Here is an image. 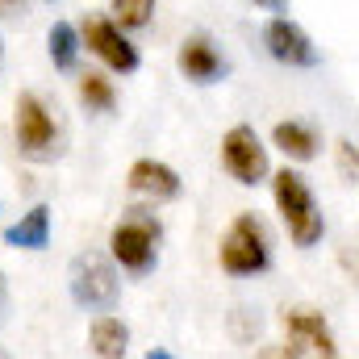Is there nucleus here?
<instances>
[{
  "instance_id": "17",
  "label": "nucleus",
  "mask_w": 359,
  "mask_h": 359,
  "mask_svg": "<svg viewBox=\"0 0 359 359\" xmlns=\"http://www.w3.org/2000/svg\"><path fill=\"white\" fill-rule=\"evenodd\" d=\"M109 13L113 21L130 34V29H147L151 17H155V0H109Z\"/></svg>"
},
{
  "instance_id": "23",
  "label": "nucleus",
  "mask_w": 359,
  "mask_h": 359,
  "mask_svg": "<svg viewBox=\"0 0 359 359\" xmlns=\"http://www.w3.org/2000/svg\"><path fill=\"white\" fill-rule=\"evenodd\" d=\"M25 0H0V13H8V8H21Z\"/></svg>"
},
{
  "instance_id": "25",
  "label": "nucleus",
  "mask_w": 359,
  "mask_h": 359,
  "mask_svg": "<svg viewBox=\"0 0 359 359\" xmlns=\"http://www.w3.org/2000/svg\"><path fill=\"white\" fill-rule=\"evenodd\" d=\"M0 359H8V351H0Z\"/></svg>"
},
{
  "instance_id": "9",
  "label": "nucleus",
  "mask_w": 359,
  "mask_h": 359,
  "mask_svg": "<svg viewBox=\"0 0 359 359\" xmlns=\"http://www.w3.org/2000/svg\"><path fill=\"white\" fill-rule=\"evenodd\" d=\"M264 46H268L271 59L284 63V67H301V72H309V67L322 63L313 38H309L292 17H271L268 25H264Z\"/></svg>"
},
{
  "instance_id": "5",
  "label": "nucleus",
  "mask_w": 359,
  "mask_h": 359,
  "mask_svg": "<svg viewBox=\"0 0 359 359\" xmlns=\"http://www.w3.org/2000/svg\"><path fill=\"white\" fill-rule=\"evenodd\" d=\"M67 288H72V301L80 309H92V313H109L121 297V280H117V264L100 251H84L72 259V271H67Z\"/></svg>"
},
{
  "instance_id": "7",
  "label": "nucleus",
  "mask_w": 359,
  "mask_h": 359,
  "mask_svg": "<svg viewBox=\"0 0 359 359\" xmlns=\"http://www.w3.org/2000/svg\"><path fill=\"white\" fill-rule=\"evenodd\" d=\"M80 42H84V50L96 55L109 72H117V76H134L138 72V46L130 42V34L113 21V17H84V25H80Z\"/></svg>"
},
{
  "instance_id": "18",
  "label": "nucleus",
  "mask_w": 359,
  "mask_h": 359,
  "mask_svg": "<svg viewBox=\"0 0 359 359\" xmlns=\"http://www.w3.org/2000/svg\"><path fill=\"white\" fill-rule=\"evenodd\" d=\"M334 155H339V172H343L347 180H359V151L347 142V138L334 142Z\"/></svg>"
},
{
  "instance_id": "2",
  "label": "nucleus",
  "mask_w": 359,
  "mask_h": 359,
  "mask_svg": "<svg viewBox=\"0 0 359 359\" xmlns=\"http://www.w3.org/2000/svg\"><path fill=\"white\" fill-rule=\"evenodd\" d=\"M271 196H276V209H280V222H284L292 247H301V251L318 247L322 234H326V217H322V205H318L313 188L305 184V176L288 172V168L276 172L271 176Z\"/></svg>"
},
{
  "instance_id": "13",
  "label": "nucleus",
  "mask_w": 359,
  "mask_h": 359,
  "mask_svg": "<svg viewBox=\"0 0 359 359\" xmlns=\"http://www.w3.org/2000/svg\"><path fill=\"white\" fill-rule=\"evenodd\" d=\"M88 347L96 359H126L130 355V326L113 313H96L88 326Z\"/></svg>"
},
{
  "instance_id": "16",
  "label": "nucleus",
  "mask_w": 359,
  "mask_h": 359,
  "mask_svg": "<svg viewBox=\"0 0 359 359\" xmlns=\"http://www.w3.org/2000/svg\"><path fill=\"white\" fill-rule=\"evenodd\" d=\"M76 96H80V104L88 113H96V117H104V113L117 109V88H113V80L104 72H84L76 80Z\"/></svg>"
},
{
  "instance_id": "15",
  "label": "nucleus",
  "mask_w": 359,
  "mask_h": 359,
  "mask_svg": "<svg viewBox=\"0 0 359 359\" xmlns=\"http://www.w3.org/2000/svg\"><path fill=\"white\" fill-rule=\"evenodd\" d=\"M46 55H50L55 72H76V63H80V55H84L80 25H72V21H55L50 34H46Z\"/></svg>"
},
{
  "instance_id": "12",
  "label": "nucleus",
  "mask_w": 359,
  "mask_h": 359,
  "mask_svg": "<svg viewBox=\"0 0 359 359\" xmlns=\"http://www.w3.org/2000/svg\"><path fill=\"white\" fill-rule=\"evenodd\" d=\"M4 243L17 251H46L50 247V205H34L29 213H21L4 230Z\"/></svg>"
},
{
  "instance_id": "22",
  "label": "nucleus",
  "mask_w": 359,
  "mask_h": 359,
  "mask_svg": "<svg viewBox=\"0 0 359 359\" xmlns=\"http://www.w3.org/2000/svg\"><path fill=\"white\" fill-rule=\"evenodd\" d=\"M142 359H176V355H172V351H163V347H155V351H147Z\"/></svg>"
},
{
  "instance_id": "24",
  "label": "nucleus",
  "mask_w": 359,
  "mask_h": 359,
  "mask_svg": "<svg viewBox=\"0 0 359 359\" xmlns=\"http://www.w3.org/2000/svg\"><path fill=\"white\" fill-rule=\"evenodd\" d=\"M0 63H4V38H0Z\"/></svg>"
},
{
  "instance_id": "3",
  "label": "nucleus",
  "mask_w": 359,
  "mask_h": 359,
  "mask_svg": "<svg viewBox=\"0 0 359 359\" xmlns=\"http://www.w3.org/2000/svg\"><path fill=\"white\" fill-rule=\"evenodd\" d=\"M159 238H163L159 217L147 209H130L109 230V259L130 276H147L159 264Z\"/></svg>"
},
{
  "instance_id": "4",
  "label": "nucleus",
  "mask_w": 359,
  "mask_h": 359,
  "mask_svg": "<svg viewBox=\"0 0 359 359\" xmlns=\"http://www.w3.org/2000/svg\"><path fill=\"white\" fill-rule=\"evenodd\" d=\"M217 264H222L226 276H238V280L268 271L271 268V234H268V226H264V217L238 213L226 226L222 243H217Z\"/></svg>"
},
{
  "instance_id": "6",
  "label": "nucleus",
  "mask_w": 359,
  "mask_h": 359,
  "mask_svg": "<svg viewBox=\"0 0 359 359\" xmlns=\"http://www.w3.org/2000/svg\"><path fill=\"white\" fill-rule=\"evenodd\" d=\"M280 351L288 359H343L326 313L313 309V305L284 309V347Z\"/></svg>"
},
{
  "instance_id": "8",
  "label": "nucleus",
  "mask_w": 359,
  "mask_h": 359,
  "mask_svg": "<svg viewBox=\"0 0 359 359\" xmlns=\"http://www.w3.org/2000/svg\"><path fill=\"white\" fill-rule=\"evenodd\" d=\"M222 168L230 172V180H238V184H247V188H255V184H264L268 180V147H264V138L255 134V126H247V121H238V126H230L226 134H222Z\"/></svg>"
},
{
  "instance_id": "21",
  "label": "nucleus",
  "mask_w": 359,
  "mask_h": 359,
  "mask_svg": "<svg viewBox=\"0 0 359 359\" xmlns=\"http://www.w3.org/2000/svg\"><path fill=\"white\" fill-rule=\"evenodd\" d=\"M255 359H288V355H284L280 347H264V351H259V355H255Z\"/></svg>"
},
{
  "instance_id": "19",
  "label": "nucleus",
  "mask_w": 359,
  "mask_h": 359,
  "mask_svg": "<svg viewBox=\"0 0 359 359\" xmlns=\"http://www.w3.org/2000/svg\"><path fill=\"white\" fill-rule=\"evenodd\" d=\"M255 8H268V13H288V0H247Z\"/></svg>"
},
{
  "instance_id": "10",
  "label": "nucleus",
  "mask_w": 359,
  "mask_h": 359,
  "mask_svg": "<svg viewBox=\"0 0 359 359\" xmlns=\"http://www.w3.org/2000/svg\"><path fill=\"white\" fill-rule=\"evenodd\" d=\"M176 67H180V76H184L188 84H201V88L226 80V72H230V63L222 59V50L213 46L209 34H188V38L180 42Z\"/></svg>"
},
{
  "instance_id": "14",
  "label": "nucleus",
  "mask_w": 359,
  "mask_h": 359,
  "mask_svg": "<svg viewBox=\"0 0 359 359\" xmlns=\"http://www.w3.org/2000/svg\"><path fill=\"white\" fill-rule=\"evenodd\" d=\"M271 142H276L292 163H309V159H318V147H322L318 130H313V126H305V121H276Z\"/></svg>"
},
{
  "instance_id": "1",
  "label": "nucleus",
  "mask_w": 359,
  "mask_h": 359,
  "mask_svg": "<svg viewBox=\"0 0 359 359\" xmlns=\"http://www.w3.org/2000/svg\"><path fill=\"white\" fill-rule=\"evenodd\" d=\"M13 142L17 155L29 163H55L63 155V126L55 117V109L46 104V96L38 92H21L13 104Z\"/></svg>"
},
{
  "instance_id": "20",
  "label": "nucleus",
  "mask_w": 359,
  "mask_h": 359,
  "mask_svg": "<svg viewBox=\"0 0 359 359\" xmlns=\"http://www.w3.org/2000/svg\"><path fill=\"white\" fill-rule=\"evenodd\" d=\"M4 305H8V280H4V271H0V318H4Z\"/></svg>"
},
{
  "instance_id": "11",
  "label": "nucleus",
  "mask_w": 359,
  "mask_h": 359,
  "mask_svg": "<svg viewBox=\"0 0 359 359\" xmlns=\"http://www.w3.org/2000/svg\"><path fill=\"white\" fill-rule=\"evenodd\" d=\"M130 192L134 196H142V201H151V205H163V201H176L180 192H184V180L172 163H163V159H134L130 163Z\"/></svg>"
}]
</instances>
